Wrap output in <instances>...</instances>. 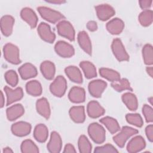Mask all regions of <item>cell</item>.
Here are the masks:
<instances>
[{
  "mask_svg": "<svg viewBox=\"0 0 153 153\" xmlns=\"http://www.w3.org/2000/svg\"><path fill=\"white\" fill-rule=\"evenodd\" d=\"M78 145L79 152L81 153H90L91 152L92 146L87 137L84 135H81L79 137Z\"/></svg>",
  "mask_w": 153,
  "mask_h": 153,
  "instance_id": "37",
  "label": "cell"
},
{
  "mask_svg": "<svg viewBox=\"0 0 153 153\" xmlns=\"http://www.w3.org/2000/svg\"><path fill=\"white\" fill-rule=\"evenodd\" d=\"M5 79L6 82L11 87H15L18 84L19 78L17 73L13 70H9L5 74Z\"/></svg>",
  "mask_w": 153,
  "mask_h": 153,
  "instance_id": "40",
  "label": "cell"
},
{
  "mask_svg": "<svg viewBox=\"0 0 153 153\" xmlns=\"http://www.w3.org/2000/svg\"><path fill=\"white\" fill-rule=\"evenodd\" d=\"M54 50L57 54L64 58L71 57L75 53L73 46L63 41L57 42L54 45Z\"/></svg>",
  "mask_w": 153,
  "mask_h": 153,
  "instance_id": "8",
  "label": "cell"
},
{
  "mask_svg": "<svg viewBox=\"0 0 153 153\" xmlns=\"http://www.w3.org/2000/svg\"><path fill=\"white\" fill-rule=\"evenodd\" d=\"M139 5L140 8L143 10H148L152 5V1H149V0H142L139 1Z\"/></svg>",
  "mask_w": 153,
  "mask_h": 153,
  "instance_id": "44",
  "label": "cell"
},
{
  "mask_svg": "<svg viewBox=\"0 0 153 153\" xmlns=\"http://www.w3.org/2000/svg\"><path fill=\"white\" fill-rule=\"evenodd\" d=\"M36 108L37 112L41 116L47 120L50 118L51 114L50 105L48 100L45 98L42 97L38 99L36 103Z\"/></svg>",
  "mask_w": 153,
  "mask_h": 153,
  "instance_id": "24",
  "label": "cell"
},
{
  "mask_svg": "<svg viewBox=\"0 0 153 153\" xmlns=\"http://www.w3.org/2000/svg\"><path fill=\"white\" fill-rule=\"evenodd\" d=\"M145 133L148 140L152 142L153 140V125L152 124L148 125L146 127Z\"/></svg>",
  "mask_w": 153,
  "mask_h": 153,
  "instance_id": "43",
  "label": "cell"
},
{
  "mask_svg": "<svg viewBox=\"0 0 153 153\" xmlns=\"http://www.w3.org/2000/svg\"><path fill=\"white\" fill-rule=\"evenodd\" d=\"M138 19L140 25L143 26H149L152 23L153 20L152 11L150 10H143L139 14Z\"/></svg>",
  "mask_w": 153,
  "mask_h": 153,
  "instance_id": "36",
  "label": "cell"
},
{
  "mask_svg": "<svg viewBox=\"0 0 153 153\" xmlns=\"http://www.w3.org/2000/svg\"><path fill=\"white\" fill-rule=\"evenodd\" d=\"M99 74L101 76L111 82L116 81L120 79V74L111 69L102 68L99 69Z\"/></svg>",
  "mask_w": 153,
  "mask_h": 153,
  "instance_id": "33",
  "label": "cell"
},
{
  "mask_svg": "<svg viewBox=\"0 0 153 153\" xmlns=\"http://www.w3.org/2000/svg\"><path fill=\"white\" fill-rule=\"evenodd\" d=\"M88 133L90 138L96 143H102L106 139L104 128L97 123H93L88 126Z\"/></svg>",
  "mask_w": 153,
  "mask_h": 153,
  "instance_id": "1",
  "label": "cell"
},
{
  "mask_svg": "<svg viewBox=\"0 0 153 153\" xmlns=\"http://www.w3.org/2000/svg\"><path fill=\"white\" fill-rule=\"evenodd\" d=\"M87 28L91 32L96 30L97 29V23L94 21H89L87 24Z\"/></svg>",
  "mask_w": 153,
  "mask_h": 153,
  "instance_id": "45",
  "label": "cell"
},
{
  "mask_svg": "<svg viewBox=\"0 0 153 153\" xmlns=\"http://www.w3.org/2000/svg\"><path fill=\"white\" fill-rule=\"evenodd\" d=\"M122 100L126 106L130 111H136L138 106V102L136 96L130 92L124 93L121 97Z\"/></svg>",
  "mask_w": 153,
  "mask_h": 153,
  "instance_id": "29",
  "label": "cell"
},
{
  "mask_svg": "<svg viewBox=\"0 0 153 153\" xmlns=\"http://www.w3.org/2000/svg\"><path fill=\"white\" fill-rule=\"evenodd\" d=\"M67 88V82L66 79L61 75L57 76L50 84V90L51 93L56 97L63 96Z\"/></svg>",
  "mask_w": 153,
  "mask_h": 153,
  "instance_id": "5",
  "label": "cell"
},
{
  "mask_svg": "<svg viewBox=\"0 0 153 153\" xmlns=\"http://www.w3.org/2000/svg\"><path fill=\"white\" fill-rule=\"evenodd\" d=\"M142 113L147 123L153 121V110L151 106L146 104L144 105L142 108Z\"/></svg>",
  "mask_w": 153,
  "mask_h": 153,
  "instance_id": "41",
  "label": "cell"
},
{
  "mask_svg": "<svg viewBox=\"0 0 153 153\" xmlns=\"http://www.w3.org/2000/svg\"><path fill=\"white\" fill-rule=\"evenodd\" d=\"M145 145V139L141 136H136L129 141L127 145V150L130 153L137 152L144 149Z\"/></svg>",
  "mask_w": 153,
  "mask_h": 153,
  "instance_id": "15",
  "label": "cell"
},
{
  "mask_svg": "<svg viewBox=\"0 0 153 153\" xmlns=\"http://www.w3.org/2000/svg\"><path fill=\"white\" fill-rule=\"evenodd\" d=\"M38 33L42 39L49 43H53L56 38L55 34L51 30L50 26L44 22H41L38 27Z\"/></svg>",
  "mask_w": 153,
  "mask_h": 153,
  "instance_id": "11",
  "label": "cell"
},
{
  "mask_svg": "<svg viewBox=\"0 0 153 153\" xmlns=\"http://www.w3.org/2000/svg\"><path fill=\"white\" fill-rule=\"evenodd\" d=\"M106 27L110 33L112 35H118L121 33L123 30L124 23L119 18H114L107 23Z\"/></svg>",
  "mask_w": 153,
  "mask_h": 153,
  "instance_id": "21",
  "label": "cell"
},
{
  "mask_svg": "<svg viewBox=\"0 0 153 153\" xmlns=\"http://www.w3.org/2000/svg\"><path fill=\"white\" fill-rule=\"evenodd\" d=\"M87 111L88 116L93 118H98L105 114L104 108L100 103L95 100H92L88 102L87 107Z\"/></svg>",
  "mask_w": 153,
  "mask_h": 153,
  "instance_id": "19",
  "label": "cell"
},
{
  "mask_svg": "<svg viewBox=\"0 0 153 153\" xmlns=\"http://www.w3.org/2000/svg\"><path fill=\"white\" fill-rule=\"evenodd\" d=\"M146 72L148 74V75L151 76L152 77L153 76V68L152 66H149V67H147L146 69Z\"/></svg>",
  "mask_w": 153,
  "mask_h": 153,
  "instance_id": "48",
  "label": "cell"
},
{
  "mask_svg": "<svg viewBox=\"0 0 153 153\" xmlns=\"http://www.w3.org/2000/svg\"><path fill=\"white\" fill-rule=\"evenodd\" d=\"M69 100L74 103H82L85 99V92L83 88L80 87H73L68 94Z\"/></svg>",
  "mask_w": 153,
  "mask_h": 153,
  "instance_id": "18",
  "label": "cell"
},
{
  "mask_svg": "<svg viewBox=\"0 0 153 153\" xmlns=\"http://www.w3.org/2000/svg\"><path fill=\"white\" fill-rule=\"evenodd\" d=\"M14 19L10 15H5L1 19V30L4 36H10L13 32Z\"/></svg>",
  "mask_w": 153,
  "mask_h": 153,
  "instance_id": "20",
  "label": "cell"
},
{
  "mask_svg": "<svg viewBox=\"0 0 153 153\" xmlns=\"http://www.w3.org/2000/svg\"><path fill=\"white\" fill-rule=\"evenodd\" d=\"M21 17L31 28H35L37 25L38 17L33 10L29 7L23 8L20 12Z\"/></svg>",
  "mask_w": 153,
  "mask_h": 153,
  "instance_id": "16",
  "label": "cell"
},
{
  "mask_svg": "<svg viewBox=\"0 0 153 153\" xmlns=\"http://www.w3.org/2000/svg\"><path fill=\"white\" fill-rule=\"evenodd\" d=\"M63 152H66V153H67V152H72V153L76 152V150L72 145L68 143L65 145Z\"/></svg>",
  "mask_w": 153,
  "mask_h": 153,
  "instance_id": "46",
  "label": "cell"
},
{
  "mask_svg": "<svg viewBox=\"0 0 153 153\" xmlns=\"http://www.w3.org/2000/svg\"><path fill=\"white\" fill-rule=\"evenodd\" d=\"M79 66L87 78L90 79L96 76L97 72L96 67L91 62L88 61H82L79 63Z\"/></svg>",
  "mask_w": 153,
  "mask_h": 153,
  "instance_id": "32",
  "label": "cell"
},
{
  "mask_svg": "<svg viewBox=\"0 0 153 153\" xmlns=\"http://www.w3.org/2000/svg\"><path fill=\"white\" fill-rule=\"evenodd\" d=\"M5 103V99L4 97V94L2 91H1V108H2L4 106Z\"/></svg>",
  "mask_w": 153,
  "mask_h": 153,
  "instance_id": "49",
  "label": "cell"
},
{
  "mask_svg": "<svg viewBox=\"0 0 153 153\" xmlns=\"http://www.w3.org/2000/svg\"><path fill=\"white\" fill-rule=\"evenodd\" d=\"M11 131L13 134L23 137L27 135L31 131V125L25 121H19L11 126Z\"/></svg>",
  "mask_w": 153,
  "mask_h": 153,
  "instance_id": "13",
  "label": "cell"
},
{
  "mask_svg": "<svg viewBox=\"0 0 153 153\" xmlns=\"http://www.w3.org/2000/svg\"><path fill=\"white\" fill-rule=\"evenodd\" d=\"M21 151L23 153H37L39 152V149L33 141L26 139L21 144Z\"/></svg>",
  "mask_w": 153,
  "mask_h": 153,
  "instance_id": "38",
  "label": "cell"
},
{
  "mask_svg": "<svg viewBox=\"0 0 153 153\" xmlns=\"http://www.w3.org/2000/svg\"><path fill=\"white\" fill-rule=\"evenodd\" d=\"M40 70L43 76L47 79H52L55 75L56 68L54 64L48 60L44 61L40 65Z\"/></svg>",
  "mask_w": 153,
  "mask_h": 153,
  "instance_id": "25",
  "label": "cell"
},
{
  "mask_svg": "<svg viewBox=\"0 0 153 153\" xmlns=\"http://www.w3.org/2000/svg\"><path fill=\"white\" fill-rule=\"evenodd\" d=\"M120 130V133L113 137L114 142L120 148H123L124 146L129 137L138 133L137 130L128 126H124Z\"/></svg>",
  "mask_w": 153,
  "mask_h": 153,
  "instance_id": "4",
  "label": "cell"
},
{
  "mask_svg": "<svg viewBox=\"0 0 153 153\" xmlns=\"http://www.w3.org/2000/svg\"><path fill=\"white\" fill-rule=\"evenodd\" d=\"M3 53L4 58L9 63L14 65L20 63L21 60L19 57V50L16 45L11 43L6 44L4 46Z\"/></svg>",
  "mask_w": 153,
  "mask_h": 153,
  "instance_id": "2",
  "label": "cell"
},
{
  "mask_svg": "<svg viewBox=\"0 0 153 153\" xmlns=\"http://www.w3.org/2000/svg\"><path fill=\"white\" fill-rule=\"evenodd\" d=\"M142 56L144 63L148 65H152L153 63V48L152 46L147 44L142 48Z\"/></svg>",
  "mask_w": 153,
  "mask_h": 153,
  "instance_id": "35",
  "label": "cell"
},
{
  "mask_svg": "<svg viewBox=\"0 0 153 153\" xmlns=\"http://www.w3.org/2000/svg\"><path fill=\"white\" fill-rule=\"evenodd\" d=\"M65 72L67 76L73 82L76 83H82V76L80 70L75 66H69L65 69Z\"/></svg>",
  "mask_w": 153,
  "mask_h": 153,
  "instance_id": "27",
  "label": "cell"
},
{
  "mask_svg": "<svg viewBox=\"0 0 153 153\" xmlns=\"http://www.w3.org/2000/svg\"><path fill=\"white\" fill-rule=\"evenodd\" d=\"M111 48L115 57L118 61L123 62L129 60V56L126 51L120 39H114L112 42Z\"/></svg>",
  "mask_w": 153,
  "mask_h": 153,
  "instance_id": "6",
  "label": "cell"
},
{
  "mask_svg": "<svg viewBox=\"0 0 153 153\" xmlns=\"http://www.w3.org/2000/svg\"><path fill=\"white\" fill-rule=\"evenodd\" d=\"M48 136V130L45 125L39 124L36 125L33 131V137L39 142H45Z\"/></svg>",
  "mask_w": 153,
  "mask_h": 153,
  "instance_id": "28",
  "label": "cell"
},
{
  "mask_svg": "<svg viewBox=\"0 0 153 153\" xmlns=\"http://www.w3.org/2000/svg\"><path fill=\"white\" fill-rule=\"evenodd\" d=\"M69 114L72 120L76 123H82L85 121V110L84 107L82 106L72 107L69 110Z\"/></svg>",
  "mask_w": 153,
  "mask_h": 153,
  "instance_id": "22",
  "label": "cell"
},
{
  "mask_svg": "<svg viewBox=\"0 0 153 153\" xmlns=\"http://www.w3.org/2000/svg\"><path fill=\"white\" fill-rule=\"evenodd\" d=\"M107 87V83L100 79L93 80L88 84V91L90 94L94 97H101L102 93Z\"/></svg>",
  "mask_w": 153,
  "mask_h": 153,
  "instance_id": "9",
  "label": "cell"
},
{
  "mask_svg": "<svg viewBox=\"0 0 153 153\" xmlns=\"http://www.w3.org/2000/svg\"><path fill=\"white\" fill-rule=\"evenodd\" d=\"M47 149L50 152H60L62 146V140L59 134L56 131L51 133L50 139L47 144Z\"/></svg>",
  "mask_w": 153,
  "mask_h": 153,
  "instance_id": "14",
  "label": "cell"
},
{
  "mask_svg": "<svg viewBox=\"0 0 153 153\" xmlns=\"http://www.w3.org/2000/svg\"><path fill=\"white\" fill-rule=\"evenodd\" d=\"M58 33L69 40L73 41L75 39V30L72 24L66 20H62L57 25Z\"/></svg>",
  "mask_w": 153,
  "mask_h": 153,
  "instance_id": "7",
  "label": "cell"
},
{
  "mask_svg": "<svg viewBox=\"0 0 153 153\" xmlns=\"http://www.w3.org/2000/svg\"><path fill=\"white\" fill-rule=\"evenodd\" d=\"M4 90L7 96V106L20 100L23 96V91L21 87H17L13 90L9 87L5 86Z\"/></svg>",
  "mask_w": 153,
  "mask_h": 153,
  "instance_id": "10",
  "label": "cell"
},
{
  "mask_svg": "<svg viewBox=\"0 0 153 153\" xmlns=\"http://www.w3.org/2000/svg\"><path fill=\"white\" fill-rule=\"evenodd\" d=\"M78 41L80 47L88 54L91 55L92 51L91 43L87 33L85 31L79 32L78 34Z\"/></svg>",
  "mask_w": 153,
  "mask_h": 153,
  "instance_id": "23",
  "label": "cell"
},
{
  "mask_svg": "<svg viewBox=\"0 0 153 153\" xmlns=\"http://www.w3.org/2000/svg\"><path fill=\"white\" fill-rule=\"evenodd\" d=\"M19 74L23 79H28L33 78L37 75L36 67L30 63H26L18 69Z\"/></svg>",
  "mask_w": 153,
  "mask_h": 153,
  "instance_id": "17",
  "label": "cell"
},
{
  "mask_svg": "<svg viewBox=\"0 0 153 153\" xmlns=\"http://www.w3.org/2000/svg\"><path fill=\"white\" fill-rule=\"evenodd\" d=\"M47 2H48L49 3L56 4H61L65 2V1H63V0H51V1H47Z\"/></svg>",
  "mask_w": 153,
  "mask_h": 153,
  "instance_id": "47",
  "label": "cell"
},
{
  "mask_svg": "<svg viewBox=\"0 0 153 153\" xmlns=\"http://www.w3.org/2000/svg\"><path fill=\"white\" fill-rule=\"evenodd\" d=\"M149 100V102H150V103H151V104L152 105V97H150L149 99H148Z\"/></svg>",
  "mask_w": 153,
  "mask_h": 153,
  "instance_id": "51",
  "label": "cell"
},
{
  "mask_svg": "<svg viewBox=\"0 0 153 153\" xmlns=\"http://www.w3.org/2000/svg\"><path fill=\"white\" fill-rule=\"evenodd\" d=\"M127 121L133 126L140 127L143 126V121L141 116L138 114H127L126 115Z\"/></svg>",
  "mask_w": 153,
  "mask_h": 153,
  "instance_id": "39",
  "label": "cell"
},
{
  "mask_svg": "<svg viewBox=\"0 0 153 153\" xmlns=\"http://www.w3.org/2000/svg\"><path fill=\"white\" fill-rule=\"evenodd\" d=\"M37 10L44 19L52 23H56L65 18L61 13L46 7H39Z\"/></svg>",
  "mask_w": 153,
  "mask_h": 153,
  "instance_id": "3",
  "label": "cell"
},
{
  "mask_svg": "<svg viewBox=\"0 0 153 153\" xmlns=\"http://www.w3.org/2000/svg\"><path fill=\"white\" fill-rule=\"evenodd\" d=\"M27 93L33 96H38L42 93V86L40 82L36 80H32L26 84Z\"/></svg>",
  "mask_w": 153,
  "mask_h": 153,
  "instance_id": "31",
  "label": "cell"
},
{
  "mask_svg": "<svg viewBox=\"0 0 153 153\" xmlns=\"http://www.w3.org/2000/svg\"><path fill=\"white\" fill-rule=\"evenodd\" d=\"M100 122L104 124L109 131L112 134H114L120 130V127L118 121L114 118L105 117L100 119Z\"/></svg>",
  "mask_w": 153,
  "mask_h": 153,
  "instance_id": "30",
  "label": "cell"
},
{
  "mask_svg": "<svg viewBox=\"0 0 153 153\" xmlns=\"http://www.w3.org/2000/svg\"><path fill=\"white\" fill-rule=\"evenodd\" d=\"M111 86L115 90L118 92H121L124 90L132 91V88H131L128 80L126 78L120 79L118 81L112 82Z\"/></svg>",
  "mask_w": 153,
  "mask_h": 153,
  "instance_id": "34",
  "label": "cell"
},
{
  "mask_svg": "<svg viewBox=\"0 0 153 153\" xmlns=\"http://www.w3.org/2000/svg\"><path fill=\"white\" fill-rule=\"evenodd\" d=\"M25 112L23 106L21 104L14 105L7 109L6 114L8 120L14 121L20 117Z\"/></svg>",
  "mask_w": 153,
  "mask_h": 153,
  "instance_id": "26",
  "label": "cell"
},
{
  "mask_svg": "<svg viewBox=\"0 0 153 153\" xmlns=\"http://www.w3.org/2000/svg\"><path fill=\"white\" fill-rule=\"evenodd\" d=\"M94 152H118V150L111 144H106L102 146L96 147L94 151Z\"/></svg>",
  "mask_w": 153,
  "mask_h": 153,
  "instance_id": "42",
  "label": "cell"
},
{
  "mask_svg": "<svg viewBox=\"0 0 153 153\" xmlns=\"http://www.w3.org/2000/svg\"><path fill=\"white\" fill-rule=\"evenodd\" d=\"M12 152H13V150L9 147H6L3 149V153H12Z\"/></svg>",
  "mask_w": 153,
  "mask_h": 153,
  "instance_id": "50",
  "label": "cell"
},
{
  "mask_svg": "<svg viewBox=\"0 0 153 153\" xmlns=\"http://www.w3.org/2000/svg\"><path fill=\"white\" fill-rule=\"evenodd\" d=\"M98 18L102 21H106L112 17L115 13L113 7L108 4H100L95 7Z\"/></svg>",
  "mask_w": 153,
  "mask_h": 153,
  "instance_id": "12",
  "label": "cell"
}]
</instances>
